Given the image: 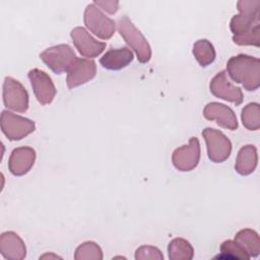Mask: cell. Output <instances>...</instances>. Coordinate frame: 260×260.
<instances>
[{
    "label": "cell",
    "mask_w": 260,
    "mask_h": 260,
    "mask_svg": "<svg viewBox=\"0 0 260 260\" xmlns=\"http://www.w3.org/2000/svg\"><path fill=\"white\" fill-rule=\"evenodd\" d=\"M239 14L230 22L233 41L239 46H260V0H240L237 2Z\"/></svg>",
    "instance_id": "6da1fadb"
},
{
    "label": "cell",
    "mask_w": 260,
    "mask_h": 260,
    "mask_svg": "<svg viewBox=\"0 0 260 260\" xmlns=\"http://www.w3.org/2000/svg\"><path fill=\"white\" fill-rule=\"evenodd\" d=\"M226 70L230 77L241 83L248 91H254L260 86V60L246 54H239L229 59Z\"/></svg>",
    "instance_id": "7a4b0ae2"
},
{
    "label": "cell",
    "mask_w": 260,
    "mask_h": 260,
    "mask_svg": "<svg viewBox=\"0 0 260 260\" xmlns=\"http://www.w3.org/2000/svg\"><path fill=\"white\" fill-rule=\"evenodd\" d=\"M116 24L120 36L136 53L138 61L140 63H147L151 58V48L143 34L134 25L127 15L120 17Z\"/></svg>",
    "instance_id": "3957f363"
},
{
    "label": "cell",
    "mask_w": 260,
    "mask_h": 260,
    "mask_svg": "<svg viewBox=\"0 0 260 260\" xmlns=\"http://www.w3.org/2000/svg\"><path fill=\"white\" fill-rule=\"evenodd\" d=\"M2 133L11 141L21 140L36 130L32 120L13 114L7 110L2 111L0 117Z\"/></svg>",
    "instance_id": "277c9868"
},
{
    "label": "cell",
    "mask_w": 260,
    "mask_h": 260,
    "mask_svg": "<svg viewBox=\"0 0 260 260\" xmlns=\"http://www.w3.org/2000/svg\"><path fill=\"white\" fill-rule=\"evenodd\" d=\"M85 26L98 38L109 40L113 37L116 29V22L106 16L101 9L93 3L88 4L83 13Z\"/></svg>",
    "instance_id": "5b68a950"
},
{
    "label": "cell",
    "mask_w": 260,
    "mask_h": 260,
    "mask_svg": "<svg viewBox=\"0 0 260 260\" xmlns=\"http://www.w3.org/2000/svg\"><path fill=\"white\" fill-rule=\"evenodd\" d=\"M202 136L206 143L208 158L215 162H223L232 152L231 140L219 130L207 127L203 129Z\"/></svg>",
    "instance_id": "8992f818"
},
{
    "label": "cell",
    "mask_w": 260,
    "mask_h": 260,
    "mask_svg": "<svg viewBox=\"0 0 260 260\" xmlns=\"http://www.w3.org/2000/svg\"><path fill=\"white\" fill-rule=\"evenodd\" d=\"M42 61L56 74L67 71L77 58L73 49L67 44H60L47 48L40 54Z\"/></svg>",
    "instance_id": "52a82bcc"
},
{
    "label": "cell",
    "mask_w": 260,
    "mask_h": 260,
    "mask_svg": "<svg viewBox=\"0 0 260 260\" xmlns=\"http://www.w3.org/2000/svg\"><path fill=\"white\" fill-rule=\"evenodd\" d=\"M3 103L12 111L24 113L28 109V93L24 86L16 79L6 76L3 82Z\"/></svg>",
    "instance_id": "ba28073f"
},
{
    "label": "cell",
    "mask_w": 260,
    "mask_h": 260,
    "mask_svg": "<svg viewBox=\"0 0 260 260\" xmlns=\"http://www.w3.org/2000/svg\"><path fill=\"white\" fill-rule=\"evenodd\" d=\"M200 159V143L197 137H191L188 144L176 148L172 154V162L180 172L194 170Z\"/></svg>",
    "instance_id": "9c48e42d"
},
{
    "label": "cell",
    "mask_w": 260,
    "mask_h": 260,
    "mask_svg": "<svg viewBox=\"0 0 260 260\" xmlns=\"http://www.w3.org/2000/svg\"><path fill=\"white\" fill-rule=\"evenodd\" d=\"M27 76L38 102L43 106L51 104L57 90L49 74L41 69L34 68L28 71Z\"/></svg>",
    "instance_id": "30bf717a"
},
{
    "label": "cell",
    "mask_w": 260,
    "mask_h": 260,
    "mask_svg": "<svg viewBox=\"0 0 260 260\" xmlns=\"http://www.w3.org/2000/svg\"><path fill=\"white\" fill-rule=\"evenodd\" d=\"M210 92L221 100L240 106L243 103L244 94L240 87L235 86L228 78L225 71H219L209 83Z\"/></svg>",
    "instance_id": "8fae6325"
},
{
    "label": "cell",
    "mask_w": 260,
    "mask_h": 260,
    "mask_svg": "<svg viewBox=\"0 0 260 260\" xmlns=\"http://www.w3.org/2000/svg\"><path fill=\"white\" fill-rule=\"evenodd\" d=\"M96 74V65L93 60L76 58L67 70L66 83L69 89L82 85L91 80Z\"/></svg>",
    "instance_id": "7c38bea8"
},
{
    "label": "cell",
    "mask_w": 260,
    "mask_h": 260,
    "mask_svg": "<svg viewBox=\"0 0 260 260\" xmlns=\"http://www.w3.org/2000/svg\"><path fill=\"white\" fill-rule=\"evenodd\" d=\"M70 37L75 48L78 50L79 54L83 57L94 58L103 53L106 48V43L95 40L89 35V32L82 26L74 27Z\"/></svg>",
    "instance_id": "4fadbf2b"
},
{
    "label": "cell",
    "mask_w": 260,
    "mask_h": 260,
    "mask_svg": "<svg viewBox=\"0 0 260 260\" xmlns=\"http://www.w3.org/2000/svg\"><path fill=\"white\" fill-rule=\"evenodd\" d=\"M203 116L206 120L216 121L217 125L229 130H236L238 128V120L234 111L220 103H208L204 110Z\"/></svg>",
    "instance_id": "5bb4252c"
},
{
    "label": "cell",
    "mask_w": 260,
    "mask_h": 260,
    "mask_svg": "<svg viewBox=\"0 0 260 260\" xmlns=\"http://www.w3.org/2000/svg\"><path fill=\"white\" fill-rule=\"evenodd\" d=\"M36 150L29 146L14 148L8 159V170L13 176L25 175L34 166L36 160Z\"/></svg>",
    "instance_id": "9a60e30c"
},
{
    "label": "cell",
    "mask_w": 260,
    "mask_h": 260,
    "mask_svg": "<svg viewBox=\"0 0 260 260\" xmlns=\"http://www.w3.org/2000/svg\"><path fill=\"white\" fill-rule=\"evenodd\" d=\"M0 252L5 259L22 260L26 256V248L22 239L14 232H5L0 236Z\"/></svg>",
    "instance_id": "2e32d148"
},
{
    "label": "cell",
    "mask_w": 260,
    "mask_h": 260,
    "mask_svg": "<svg viewBox=\"0 0 260 260\" xmlns=\"http://www.w3.org/2000/svg\"><path fill=\"white\" fill-rule=\"evenodd\" d=\"M133 61V53L127 47L110 49L100 59L101 65L109 70H120Z\"/></svg>",
    "instance_id": "e0dca14e"
},
{
    "label": "cell",
    "mask_w": 260,
    "mask_h": 260,
    "mask_svg": "<svg viewBox=\"0 0 260 260\" xmlns=\"http://www.w3.org/2000/svg\"><path fill=\"white\" fill-rule=\"evenodd\" d=\"M257 164L258 153L256 146L253 144H247L241 147L237 154L235 170L242 176H248L255 171Z\"/></svg>",
    "instance_id": "ac0fdd59"
},
{
    "label": "cell",
    "mask_w": 260,
    "mask_h": 260,
    "mask_svg": "<svg viewBox=\"0 0 260 260\" xmlns=\"http://www.w3.org/2000/svg\"><path fill=\"white\" fill-rule=\"evenodd\" d=\"M235 241L251 257H257L260 253V238L256 231L252 229H243L235 236Z\"/></svg>",
    "instance_id": "d6986e66"
},
{
    "label": "cell",
    "mask_w": 260,
    "mask_h": 260,
    "mask_svg": "<svg viewBox=\"0 0 260 260\" xmlns=\"http://www.w3.org/2000/svg\"><path fill=\"white\" fill-rule=\"evenodd\" d=\"M170 260H191L194 256L192 245L183 238L173 239L168 246Z\"/></svg>",
    "instance_id": "ffe728a7"
},
{
    "label": "cell",
    "mask_w": 260,
    "mask_h": 260,
    "mask_svg": "<svg viewBox=\"0 0 260 260\" xmlns=\"http://www.w3.org/2000/svg\"><path fill=\"white\" fill-rule=\"evenodd\" d=\"M193 56L201 67H206L215 59V50L213 45L206 39H201L193 44Z\"/></svg>",
    "instance_id": "44dd1931"
},
{
    "label": "cell",
    "mask_w": 260,
    "mask_h": 260,
    "mask_svg": "<svg viewBox=\"0 0 260 260\" xmlns=\"http://www.w3.org/2000/svg\"><path fill=\"white\" fill-rule=\"evenodd\" d=\"M242 123L245 128L256 131L260 128V106L258 103H249L246 105L241 114Z\"/></svg>",
    "instance_id": "7402d4cb"
},
{
    "label": "cell",
    "mask_w": 260,
    "mask_h": 260,
    "mask_svg": "<svg viewBox=\"0 0 260 260\" xmlns=\"http://www.w3.org/2000/svg\"><path fill=\"white\" fill-rule=\"evenodd\" d=\"M75 260H102L103 251L101 247L91 241L79 245L74 253Z\"/></svg>",
    "instance_id": "603a6c76"
},
{
    "label": "cell",
    "mask_w": 260,
    "mask_h": 260,
    "mask_svg": "<svg viewBox=\"0 0 260 260\" xmlns=\"http://www.w3.org/2000/svg\"><path fill=\"white\" fill-rule=\"evenodd\" d=\"M218 258L250 259V256L235 240H226L220 245V255Z\"/></svg>",
    "instance_id": "cb8c5ba5"
},
{
    "label": "cell",
    "mask_w": 260,
    "mask_h": 260,
    "mask_svg": "<svg viewBox=\"0 0 260 260\" xmlns=\"http://www.w3.org/2000/svg\"><path fill=\"white\" fill-rule=\"evenodd\" d=\"M136 260H164V255L160 250L153 246H141L135 251Z\"/></svg>",
    "instance_id": "d4e9b609"
},
{
    "label": "cell",
    "mask_w": 260,
    "mask_h": 260,
    "mask_svg": "<svg viewBox=\"0 0 260 260\" xmlns=\"http://www.w3.org/2000/svg\"><path fill=\"white\" fill-rule=\"evenodd\" d=\"M93 4H95L98 7H101L103 10H105L111 14L116 13L119 9V2L116 0L115 1H113V0H104V1L94 0Z\"/></svg>",
    "instance_id": "484cf974"
},
{
    "label": "cell",
    "mask_w": 260,
    "mask_h": 260,
    "mask_svg": "<svg viewBox=\"0 0 260 260\" xmlns=\"http://www.w3.org/2000/svg\"><path fill=\"white\" fill-rule=\"evenodd\" d=\"M46 258H49V259L50 258H54V259H56V258H61V257H59L57 255H54V254H45V255L40 257V259H46Z\"/></svg>",
    "instance_id": "4316f807"
}]
</instances>
